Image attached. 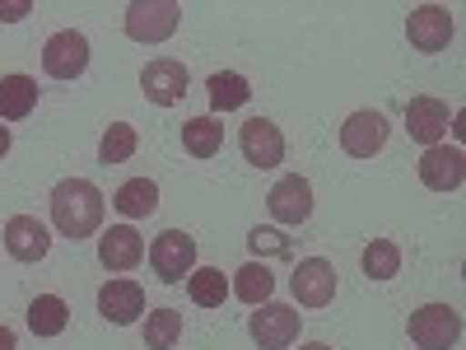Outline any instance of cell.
<instances>
[{
  "mask_svg": "<svg viewBox=\"0 0 466 350\" xmlns=\"http://www.w3.org/2000/svg\"><path fill=\"white\" fill-rule=\"evenodd\" d=\"M52 220L61 229V239L80 243L103 224V191L89 178H66L52 187Z\"/></svg>",
  "mask_w": 466,
  "mask_h": 350,
  "instance_id": "obj_1",
  "label": "cell"
},
{
  "mask_svg": "<svg viewBox=\"0 0 466 350\" xmlns=\"http://www.w3.org/2000/svg\"><path fill=\"white\" fill-rule=\"evenodd\" d=\"M406 332L420 350H452L461 341V314L452 304H424L410 314Z\"/></svg>",
  "mask_w": 466,
  "mask_h": 350,
  "instance_id": "obj_2",
  "label": "cell"
},
{
  "mask_svg": "<svg viewBox=\"0 0 466 350\" xmlns=\"http://www.w3.org/2000/svg\"><path fill=\"white\" fill-rule=\"evenodd\" d=\"M149 266H154V276L177 285L187 281L191 271H197V239H187L182 229H164L159 239L149 243Z\"/></svg>",
  "mask_w": 466,
  "mask_h": 350,
  "instance_id": "obj_3",
  "label": "cell"
},
{
  "mask_svg": "<svg viewBox=\"0 0 466 350\" xmlns=\"http://www.w3.org/2000/svg\"><path fill=\"white\" fill-rule=\"evenodd\" d=\"M177 19H182L177 0H136V5H127V33L136 43H164L177 33Z\"/></svg>",
  "mask_w": 466,
  "mask_h": 350,
  "instance_id": "obj_4",
  "label": "cell"
},
{
  "mask_svg": "<svg viewBox=\"0 0 466 350\" xmlns=\"http://www.w3.org/2000/svg\"><path fill=\"white\" fill-rule=\"evenodd\" d=\"M299 323H303V314L289 304H257L248 332L261 350H289L299 341Z\"/></svg>",
  "mask_w": 466,
  "mask_h": 350,
  "instance_id": "obj_5",
  "label": "cell"
},
{
  "mask_svg": "<svg viewBox=\"0 0 466 350\" xmlns=\"http://www.w3.org/2000/svg\"><path fill=\"white\" fill-rule=\"evenodd\" d=\"M43 70L52 75V80H80V75L89 70V43H85V33H75V28L52 33L47 47H43Z\"/></svg>",
  "mask_w": 466,
  "mask_h": 350,
  "instance_id": "obj_6",
  "label": "cell"
},
{
  "mask_svg": "<svg viewBox=\"0 0 466 350\" xmlns=\"http://www.w3.org/2000/svg\"><path fill=\"white\" fill-rule=\"evenodd\" d=\"M238 149H243V160H248L252 169H276V164H285V136H280L276 122H266V117H252V122H243Z\"/></svg>",
  "mask_w": 466,
  "mask_h": 350,
  "instance_id": "obj_7",
  "label": "cell"
},
{
  "mask_svg": "<svg viewBox=\"0 0 466 350\" xmlns=\"http://www.w3.org/2000/svg\"><path fill=\"white\" fill-rule=\"evenodd\" d=\"M289 285H294V299H299L303 308H327V304L336 299V266L322 262V257H303V262L294 266Z\"/></svg>",
  "mask_w": 466,
  "mask_h": 350,
  "instance_id": "obj_8",
  "label": "cell"
},
{
  "mask_svg": "<svg viewBox=\"0 0 466 350\" xmlns=\"http://www.w3.org/2000/svg\"><path fill=\"white\" fill-rule=\"evenodd\" d=\"M420 182L430 191H457L466 182V154L457 145H430L420 154Z\"/></svg>",
  "mask_w": 466,
  "mask_h": 350,
  "instance_id": "obj_9",
  "label": "cell"
},
{
  "mask_svg": "<svg viewBox=\"0 0 466 350\" xmlns=\"http://www.w3.org/2000/svg\"><path fill=\"white\" fill-rule=\"evenodd\" d=\"M387 145V117L364 108V112H350L345 127H340V149L355 154V160H373V154Z\"/></svg>",
  "mask_w": 466,
  "mask_h": 350,
  "instance_id": "obj_10",
  "label": "cell"
},
{
  "mask_svg": "<svg viewBox=\"0 0 466 350\" xmlns=\"http://www.w3.org/2000/svg\"><path fill=\"white\" fill-rule=\"evenodd\" d=\"M140 89L149 103H159V108H173L187 98V66L173 61V57H159V61H149L140 70Z\"/></svg>",
  "mask_w": 466,
  "mask_h": 350,
  "instance_id": "obj_11",
  "label": "cell"
},
{
  "mask_svg": "<svg viewBox=\"0 0 466 350\" xmlns=\"http://www.w3.org/2000/svg\"><path fill=\"white\" fill-rule=\"evenodd\" d=\"M266 206H270V215H276L280 224H303L308 215H313V182L289 173V178H280L276 187H270Z\"/></svg>",
  "mask_w": 466,
  "mask_h": 350,
  "instance_id": "obj_12",
  "label": "cell"
},
{
  "mask_svg": "<svg viewBox=\"0 0 466 350\" xmlns=\"http://www.w3.org/2000/svg\"><path fill=\"white\" fill-rule=\"evenodd\" d=\"M406 37H410V47H420V52H443L452 43V15L443 5H420L406 19Z\"/></svg>",
  "mask_w": 466,
  "mask_h": 350,
  "instance_id": "obj_13",
  "label": "cell"
},
{
  "mask_svg": "<svg viewBox=\"0 0 466 350\" xmlns=\"http://www.w3.org/2000/svg\"><path fill=\"white\" fill-rule=\"evenodd\" d=\"M448 117H452V112H448L443 98H410V103H406V131H410V140H420L424 149L443 145Z\"/></svg>",
  "mask_w": 466,
  "mask_h": 350,
  "instance_id": "obj_14",
  "label": "cell"
},
{
  "mask_svg": "<svg viewBox=\"0 0 466 350\" xmlns=\"http://www.w3.org/2000/svg\"><path fill=\"white\" fill-rule=\"evenodd\" d=\"M47 248H52V233L43 229V220H37V215H15L5 224V252L15 262H43Z\"/></svg>",
  "mask_w": 466,
  "mask_h": 350,
  "instance_id": "obj_15",
  "label": "cell"
},
{
  "mask_svg": "<svg viewBox=\"0 0 466 350\" xmlns=\"http://www.w3.org/2000/svg\"><path fill=\"white\" fill-rule=\"evenodd\" d=\"M98 314L116 327H131L140 314H145V290L136 281H107L98 290Z\"/></svg>",
  "mask_w": 466,
  "mask_h": 350,
  "instance_id": "obj_16",
  "label": "cell"
},
{
  "mask_svg": "<svg viewBox=\"0 0 466 350\" xmlns=\"http://www.w3.org/2000/svg\"><path fill=\"white\" fill-rule=\"evenodd\" d=\"M140 257H145V243L131 224H112L98 239V262L107 271H131V266H140Z\"/></svg>",
  "mask_w": 466,
  "mask_h": 350,
  "instance_id": "obj_17",
  "label": "cell"
},
{
  "mask_svg": "<svg viewBox=\"0 0 466 350\" xmlns=\"http://www.w3.org/2000/svg\"><path fill=\"white\" fill-rule=\"evenodd\" d=\"M37 108V80L33 75H5L0 80V122H24Z\"/></svg>",
  "mask_w": 466,
  "mask_h": 350,
  "instance_id": "obj_18",
  "label": "cell"
},
{
  "mask_svg": "<svg viewBox=\"0 0 466 350\" xmlns=\"http://www.w3.org/2000/svg\"><path fill=\"white\" fill-rule=\"evenodd\" d=\"M228 294H238V299L252 304V308H257V304H270V294H276V276H270L266 262H248V266L233 271Z\"/></svg>",
  "mask_w": 466,
  "mask_h": 350,
  "instance_id": "obj_19",
  "label": "cell"
},
{
  "mask_svg": "<svg viewBox=\"0 0 466 350\" xmlns=\"http://www.w3.org/2000/svg\"><path fill=\"white\" fill-rule=\"evenodd\" d=\"M112 211H122L127 220L154 215V211H159V187H154L149 178H131V182H122V187H116Z\"/></svg>",
  "mask_w": 466,
  "mask_h": 350,
  "instance_id": "obj_20",
  "label": "cell"
},
{
  "mask_svg": "<svg viewBox=\"0 0 466 350\" xmlns=\"http://www.w3.org/2000/svg\"><path fill=\"white\" fill-rule=\"evenodd\" d=\"M66 323H70V308H66L61 294H37V299L28 304V327H33V336H61Z\"/></svg>",
  "mask_w": 466,
  "mask_h": 350,
  "instance_id": "obj_21",
  "label": "cell"
},
{
  "mask_svg": "<svg viewBox=\"0 0 466 350\" xmlns=\"http://www.w3.org/2000/svg\"><path fill=\"white\" fill-rule=\"evenodd\" d=\"M224 145V127L215 122V117H191V122H182V149L197 154V160H215Z\"/></svg>",
  "mask_w": 466,
  "mask_h": 350,
  "instance_id": "obj_22",
  "label": "cell"
},
{
  "mask_svg": "<svg viewBox=\"0 0 466 350\" xmlns=\"http://www.w3.org/2000/svg\"><path fill=\"white\" fill-rule=\"evenodd\" d=\"M248 98H252V85L243 80L238 70H219V75H210V108H215V112L243 108Z\"/></svg>",
  "mask_w": 466,
  "mask_h": 350,
  "instance_id": "obj_23",
  "label": "cell"
},
{
  "mask_svg": "<svg viewBox=\"0 0 466 350\" xmlns=\"http://www.w3.org/2000/svg\"><path fill=\"white\" fill-rule=\"evenodd\" d=\"M187 290H191V304H201V308H219L228 299V281H224V271H215V266H197V271H191Z\"/></svg>",
  "mask_w": 466,
  "mask_h": 350,
  "instance_id": "obj_24",
  "label": "cell"
},
{
  "mask_svg": "<svg viewBox=\"0 0 466 350\" xmlns=\"http://www.w3.org/2000/svg\"><path fill=\"white\" fill-rule=\"evenodd\" d=\"M182 336V314L177 308H154L145 323V350H173Z\"/></svg>",
  "mask_w": 466,
  "mask_h": 350,
  "instance_id": "obj_25",
  "label": "cell"
},
{
  "mask_svg": "<svg viewBox=\"0 0 466 350\" xmlns=\"http://www.w3.org/2000/svg\"><path fill=\"white\" fill-rule=\"evenodd\" d=\"M364 276H373V281H392L397 271H401V248L392 243V239H373L369 248H364Z\"/></svg>",
  "mask_w": 466,
  "mask_h": 350,
  "instance_id": "obj_26",
  "label": "cell"
},
{
  "mask_svg": "<svg viewBox=\"0 0 466 350\" xmlns=\"http://www.w3.org/2000/svg\"><path fill=\"white\" fill-rule=\"evenodd\" d=\"M131 154H136V127L131 122H112L103 131V140H98V160L103 164H127Z\"/></svg>",
  "mask_w": 466,
  "mask_h": 350,
  "instance_id": "obj_27",
  "label": "cell"
},
{
  "mask_svg": "<svg viewBox=\"0 0 466 350\" xmlns=\"http://www.w3.org/2000/svg\"><path fill=\"white\" fill-rule=\"evenodd\" d=\"M252 248H257V252H261V248H266V252H285V239H280V233H270V229H257V233H252Z\"/></svg>",
  "mask_w": 466,
  "mask_h": 350,
  "instance_id": "obj_28",
  "label": "cell"
},
{
  "mask_svg": "<svg viewBox=\"0 0 466 350\" xmlns=\"http://www.w3.org/2000/svg\"><path fill=\"white\" fill-rule=\"evenodd\" d=\"M28 10H33L28 0H0V19H5V24H19Z\"/></svg>",
  "mask_w": 466,
  "mask_h": 350,
  "instance_id": "obj_29",
  "label": "cell"
},
{
  "mask_svg": "<svg viewBox=\"0 0 466 350\" xmlns=\"http://www.w3.org/2000/svg\"><path fill=\"white\" fill-rule=\"evenodd\" d=\"M0 350H15V332L10 327H0Z\"/></svg>",
  "mask_w": 466,
  "mask_h": 350,
  "instance_id": "obj_30",
  "label": "cell"
},
{
  "mask_svg": "<svg viewBox=\"0 0 466 350\" xmlns=\"http://www.w3.org/2000/svg\"><path fill=\"white\" fill-rule=\"evenodd\" d=\"M10 149V127H0V154Z\"/></svg>",
  "mask_w": 466,
  "mask_h": 350,
  "instance_id": "obj_31",
  "label": "cell"
},
{
  "mask_svg": "<svg viewBox=\"0 0 466 350\" xmlns=\"http://www.w3.org/2000/svg\"><path fill=\"white\" fill-rule=\"evenodd\" d=\"M299 350H331L327 341H308V345H299Z\"/></svg>",
  "mask_w": 466,
  "mask_h": 350,
  "instance_id": "obj_32",
  "label": "cell"
}]
</instances>
